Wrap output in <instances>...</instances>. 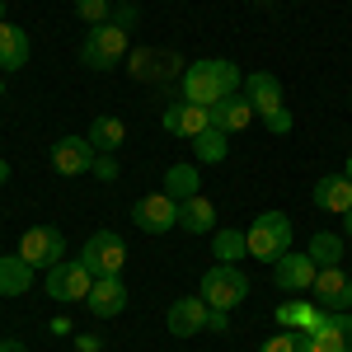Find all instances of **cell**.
<instances>
[{"mask_svg": "<svg viewBox=\"0 0 352 352\" xmlns=\"http://www.w3.org/2000/svg\"><path fill=\"white\" fill-rule=\"evenodd\" d=\"M207 329H212V333H230V320H226V310H212V315H207Z\"/></svg>", "mask_w": 352, "mask_h": 352, "instance_id": "cell-33", "label": "cell"}, {"mask_svg": "<svg viewBox=\"0 0 352 352\" xmlns=\"http://www.w3.org/2000/svg\"><path fill=\"white\" fill-rule=\"evenodd\" d=\"M263 127H268L272 136H287V132H292V113H287V104H282L277 113H268V118H263Z\"/></svg>", "mask_w": 352, "mask_h": 352, "instance_id": "cell-31", "label": "cell"}, {"mask_svg": "<svg viewBox=\"0 0 352 352\" xmlns=\"http://www.w3.org/2000/svg\"><path fill=\"white\" fill-rule=\"evenodd\" d=\"M89 287H94V272L85 268L80 258H61L47 268V296L61 300V305H76V300L89 296Z\"/></svg>", "mask_w": 352, "mask_h": 352, "instance_id": "cell-6", "label": "cell"}, {"mask_svg": "<svg viewBox=\"0 0 352 352\" xmlns=\"http://www.w3.org/2000/svg\"><path fill=\"white\" fill-rule=\"evenodd\" d=\"M212 127V113L202 109V104H188V99H179V104H169L164 109V132H174V136H197V132H207Z\"/></svg>", "mask_w": 352, "mask_h": 352, "instance_id": "cell-16", "label": "cell"}, {"mask_svg": "<svg viewBox=\"0 0 352 352\" xmlns=\"http://www.w3.org/2000/svg\"><path fill=\"white\" fill-rule=\"evenodd\" d=\"M0 24H5V0H0Z\"/></svg>", "mask_w": 352, "mask_h": 352, "instance_id": "cell-39", "label": "cell"}, {"mask_svg": "<svg viewBox=\"0 0 352 352\" xmlns=\"http://www.w3.org/2000/svg\"><path fill=\"white\" fill-rule=\"evenodd\" d=\"M179 230H188V235H212L217 230V207L197 192L188 202H179Z\"/></svg>", "mask_w": 352, "mask_h": 352, "instance_id": "cell-19", "label": "cell"}, {"mask_svg": "<svg viewBox=\"0 0 352 352\" xmlns=\"http://www.w3.org/2000/svg\"><path fill=\"white\" fill-rule=\"evenodd\" d=\"M174 202H188V197H197V164H174L169 174H164V188Z\"/></svg>", "mask_w": 352, "mask_h": 352, "instance_id": "cell-25", "label": "cell"}, {"mask_svg": "<svg viewBox=\"0 0 352 352\" xmlns=\"http://www.w3.org/2000/svg\"><path fill=\"white\" fill-rule=\"evenodd\" d=\"M5 179H10V164H5V160H0V184H5Z\"/></svg>", "mask_w": 352, "mask_h": 352, "instance_id": "cell-37", "label": "cell"}, {"mask_svg": "<svg viewBox=\"0 0 352 352\" xmlns=\"http://www.w3.org/2000/svg\"><path fill=\"white\" fill-rule=\"evenodd\" d=\"M85 305H89L99 320L122 315V310H127V287H122V277H94V287H89Z\"/></svg>", "mask_w": 352, "mask_h": 352, "instance_id": "cell-14", "label": "cell"}, {"mask_svg": "<svg viewBox=\"0 0 352 352\" xmlns=\"http://www.w3.org/2000/svg\"><path fill=\"white\" fill-rule=\"evenodd\" d=\"M343 249H348L343 235H329V230H315V235H310V258H315V268H338V263H343Z\"/></svg>", "mask_w": 352, "mask_h": 352, "instance_id": "cell-23", "label": "cell"}, {"mask_svg": "<svg viewBox=\"0 0 352 352\" xmlns=\"http://www.w3.org/2000/svg\"><path fill=\"white\" fill-rule=\"evenodd\" d=\"M0 94H5V80H0Z\"/></svg>", "mask_w": 352, "mask_h": 352, "instance_id": "cell-40", "label": "cell"}, {"mask_svg": "<svg viewBox=\"0 0 352 352\" xmlns=\"http://www.w3.org/2000/svg\"><path fill=\"white\" fill-rule=\"evenodd\" d=\"M127 56V28L118 24H94L80 43V61L89 71H113L118 61Z\"/></svg>", "mask_w": 352, "mask_h": 352, "instance_id": "cell-3", "label": "cell"}, {"mask_svg": "<svg viewBox=\"0 0 352 352\" xmlns=\"http://www.w3.org/2000/svg\"><path fill=\"white\" fill-rule=\"evenodd\" d=\"M0 352H28L19 338H0Z\"/></svg>", "mask_w": 352, "mask_h": 352, "instance_id": "cell-35", "label": "cell"}, {"mask_svg": "<svg viewBox=\"0 0 352 352\" xmlns=\"http://www.w3.org/2000/svg\"><path fill=\"white\" fill-rule=\"evenodd\" d=\"M212 254H217V263H235L249 254V244H244V230H230V226H217L212 230Z\"/></svg>", "mask_w": 352, "mask_h": 352, "instance_id": "cell-24", "label": "cell"}, {"mask_svg": "<svg viewBox=\"0 0 352 352\" xmlns=\"http://www.w3.org/2000/svg\"><path fill=\"white\" fill-rule=\"evenodd\" d=\"M226 151H230V146H226V132H221V127H207V132L192 136V155H197L202 164H221Z\"/></svg>", "mask_w": 352, "mask_h": 352, "instance_id": "cell-26", "label": "cell"}, {"mask_svg": "<svg viewBox=\"0 0 352 352\" xmlns=\"http://www.w3.org/2000/svg\"><path fill=\"white\" fill-rule=\"evenodd\" d=\"M240 66L235 61H226V56H212V61H192L188 71H184V99L188 104H202V109H212L217 99L226 94H240Z\"/></svg>", "mask_w": 352, "mask_h": 352, "instance_id": "cell-1", "label": "cell"}, {"mask_svg": "<svg viewBox=\"0 0 352 352\" xmlns=\"http://www.w3.org/2000/svg\"><path fill=\"white\" fill-rule=\"evenodd\" d=\"M19 66H28V33L5 19L0 24V71H19Z\"/></svg>", "mask_w": 352, "mask_h": 352, "instance_id": "cell-21", "label": "cell"}, {"mask_svg": "<svg viewBox=\"0 0 352 352\" xmlns=\"http://www.w3.org/2000/svg\"><path fill=\"white\" fill-rule=\"evenodd\" d=\"M296 343H300V329L296 333H277V338H268L263 352H296Z\"/></svg>", "mask_w": 352, "mask_h": 352, "instance_id": "cell-32", "label": "cell"}, {"mask_svg": "<svg viewBox=\"0 0 352 352\" xmlns=\"http://www.w3.org/2000/svg\"><path fill=\"white\" fill-rule=\"evenodd\" d=\"M61 254H66V240L56 226H28L19 240V258L28 268H52V263H61Z\"/></svg>", "mask_w": 352, "mask_h": 352, "instance_id": "cell-8", "label": "cell"}, {"mask_svg": "<svg viewBox=\"0 0 352 352\" xmlns=\"http://www.w3.org/2000/svg\"><path fill=\"white\" fill-rule=\"evenodd\" d=\"M244 296H249V277L235 263H217V268L202 272V300L212 310H235Z\"/></svg>", "mask_w": 352, "mask_h": 352, "instance_id": "cell-4", "label": "cell"}, {"mask_svg": "<svg viewBox=\"0 0 352 352\" xmlns=\"http://www.w3.org/2000/svg\"><path fill=\"white\" fill-rule=\"evenodd\" d=\"M244 244H249V258H258V263H277L282 254H292V221H287V212H258L254 226L244 230Z\"/></svg>", "mask_w": 352, "mask_h": 352, "instance_id": "cell-2", "label": "cell"}, {"mask_svg": "<svg viewBox=\"0 0 352 352\" xmlns=\"http://www.w3.org/2000/svg\"><path fill=\"white\" fill-rule=\"evenodd\" d=\"M343 235L352 240V212H343Z\"/></svg>", "mask_w": 352, "mask_h": 352, "instance_id": "cell-36", "label": "cell"}, {"mask_svg": "<svg viewBox=\"0 0 352 352\" xmlns=\"http://www.w3.org/2000/svg\"><path fill=\"white\" fill-rule=\"evenodd\" d=\"M33 287V268L19 254H0V296H24Z\"/></svg>", "mask_w": 352, "mask_h": 352, "instance_id": "cell-22", "label": "cell"}, {"mask_svg": "<svg viewBox=\"0 0 352 352\" xmlns=\"http://www.w3.org/2000/svg\"><path fill=\"white\" fill-rule=\"evenodd\" d=\"M132 221H136V230H146V235H164V230L179 226V202L169 192H151V197H141L132 207Z\"/></svg>", "mask_w": 352, "mask_h": 352, "instance_id": "cell-9", "label": "cell"}, {"mask_svg": "<svg viewBox=\"0 0 352 352\" xmlns=\"http://www.w3.org/2000/svg\"><path fill=\"white\" fill-rule=\"evenodd\" d=\"M76 348H80V352H99V348H104V343H99L94 333H80V338H76Z\"/></svg>", "mask_w": 352, "mask_h": 352, "instance_id": "cell-34", "label": "cell"}, {"mask_svg": "<svg viewBox=\"0 0 352 352\" xmlns=\"http://www.w3.org/2000/svg\"><path fill=\"white\" fill-rule=\"evenodd\" d=\"M76 14H80V19H85L89 28H94V24H109L113 0H76Z\"/></svg>", "mask_w": 352, "mask_h": 352, "instance_id": "cell-27", "label": "cell"}, {"mask_svg": "<svg viewBox=\"0 0 352 352\" xmlns=\"http://www.w3.org/2000/svg\"><path fill=\"white\" fill-rule=\"evenodd\" d=\"M141 19V10H136L132 0H122V5H113V14H109V24H118V28H127L132 33V24Z\"/></svg>", "mask_w": 352, "mask_h": 352, "instance_id": "cell-29", "label": "cell"}, {"mask_svg": "<svg viewBox=\"0 0 352 352\" xmlns=\"http://www.w3.org/2000/svg\"><path fill=\"white\" fill-rule=\"evenodd\" d=\"M94 141L89 136H61L52 146V169L56 174H66V179H76V174H89L94 169Z\"/></svg>", "mask_w": 352, "mask_h": 352, "instance_id": "cell-10", "label": "cell"}, {"mask_svg": "<svg viewBox=\"0 0 352 352\" xmlns=\"http://www.w3.org/2000/svg\"><path fill=\"white\" fill-rule=\"evenodd\" d=\"M310 296H315V305H324V310H352V277L343 272V263L315 272Z\"/></svg>", "mask_w": 352, "mask_h": 352, "instance_id": "cell-12", "label": "cell"}, {"mask_svg": "<svg viewBox=\"0 0 352 352\" xmlns=\"http://www.w3.org/2000/svg\"><path fill=\"white\" fill-rule=\"evenodd\" d=\"M207 113H212V127H221L226 136L244 132V127L258 118V113H254V104H249L244 94H226V99H217V104H212Z\"/></svg>", "mask_w": 352, "mask_h": 352, "instance_id": "cell-15", "label": "cell"}, {"mask_svg": "<svg viewBox=\"0 0 352 352\" xmlns=\"http://www.w3.org/2000/svg\"><path fill=\"white\" fill-rule=\"evenodd\" d=\"M207 315H212V305L202 296H179L169 305V333L174 338H192V333L207 329Z\"/></svg>", "mask_w": 352, "mask_h": 352, "instance_id": "cell-13", "label": "cell"}, {"mask_svg": "<svg viewBox=\"0 0 352 352\" xmlns=\"http://www.w3.org/2000/svg\"><path fill=\"white\" fill-rule=\"evenodd\" d=\"M315 207H320V212H333V217L352 212V179L348 174H324V179H315Z\"/></svg>", "mask_w": 352, "mask_h": 352, "instance_id": "cell-18", "label": "cell"}, {"mask_svg": "<svg viewBox=\"0 0 352 352\" xmlns=\"http://www.w3.org/2000/svg\"><path fill=\"white\" fill-rule=\"evenodd\" d=\"M343 174H348V179H352V155H348V169H343Z\"/></svg>", "mask_w": 352, "mask_h": 352, "instance_id": "cell-38", "label": "cell"}, {"mask_svg": "<svg viewBox=\"0 0 352 352\" xmlns=\"http://www.w3.org/2000/svg\"><path fill=\"white\" fill-rule=\"evenodd\" d=\"M338 324V352H352V310H329Z\"/></svg>", "mask_w": 352, "mask_h": 352, "instance_id": "cell-28", "label": "cell"}, {"mask_svg": "<svg viewBox=\"0 0 352 352\" xmlns=\"http://www.w3.org/2000/svg\"><path fill=\"white\" fill-rule=\"evenodd\" d=\"M80 263L94 272V277H118V272L127 268V244L118 240L113 230H94L80 249Z\"/></svg>", "mask_w": 352, "mask_h": 352, "instance_id": "cell-5", "label": "cell"}, {"mask_svg": "<svg viewBox=\"0 0 352 352\" xmlns=\"http://www.w3.org/2000/svg\"><path fill=\"white\" fill-rule=\"evenodd\" d=\"M99 184H113L118 179V155H94V169H89Z\"/></svg>", "mask_w": 352, "mask_h": 352, "instance_id": "cell-30", "label": "cell"}, {"mask_svg": "<svg viewBox=\"0 0 352 352\" xmlns=\"http://www.w3.org/2000/svg\"><path fill=\"white\" fill-rule=\"evenodd\" d=\"M315 258L310 254H282L277 263H272V282H277V292H292V296H300V292H310L315 287Z\"/></svg>", "mask_w": 352, "mask_h": 352, "instance_id": "cell-11", "label": "cell"}, {"mask_svg": "<svg viewBox=\"0 0 352 352\" xmlns=\"http://www.w3.org/2000/svg\"><path fill=\"white\" fill-rule=\"evenodd\" d=\"M244 99L254 104L258 118H268V113L282 109V85H277V76H268V71H249V76H244Z\"/></svg>", "mask_w": 352, "mask_h": 352, "instance_id": "cell-17", "label": "cell"}, {"mask_svg": "<svg viewBox=\"0 0 352 352\" xmlns=\"http://www.w3.org/2000/svg\"><path fill=\"white\" fill-rule=\"evenodd\" d=\"M89 141H94V151H99V155H118V151H122V141H127V122H122V118H113V113H104V118H94V122H89Z\"/></svg>", "mask_w": 352, "mask_h": 352, "instance_id": "cell-20", "label": "cell"}, {"mask_svg": "<svg viewBox=\"0 0 352 352\" xmlns=\"http://www.w3.org/2000/svg\"><path fill=\"white\" fill-rule=\"evenodd\" d=\"M184 71H188L184 56L164 52V47H132L127 52V76H136V80H174Z\"/></svg>", "mask_w": 352, "mask_h": 352, "instance_id": "cell-7", "label": "cell"}]
</instances>
